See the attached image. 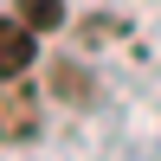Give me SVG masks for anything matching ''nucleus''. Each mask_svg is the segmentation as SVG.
Listing matches in <instances>:
<instances>
[{
	"label": "nucleus",
	"mask_w": 161,
	"mask_h": 161,
	"mask_svg": "<svg viewBox=\"0 0 161 161\" xmlns=\"http://www.w3.org/2000/svg\"><path fill=\"white\" fill-rule=\"evenodd\" d=\"M19 19L32 26V32H58V26H64V7H58V0H19Z\"/></svg>",
	"instance_id": "3"
},
{
	"label": "nucleus",
	"mask_w": 161,
	"mask_h": 161,
	"mask_svg": "<svg viewBox=\"0 0 161 161\" xmlns=\"http://www.w3.org/2000/svg\"><path fill=\"white\" fill-rule=\"evenodd\" d=\"M32 58H39L32 26H26V19H0V84H7V77H26Z\"/></svg>",
	"instance_id": "2"
},
{
	"label": "nucleus",
	"mask_w": 161,
	"mask_h": 161,
	"mask_svg": "<svg viewBox=\"0 0 161 161\" xmlns=\"http://www.w3.org/2000/svg\"><path fill=\"white\" fill-rule=\"evenodd\" d=\"M32 136H39V97L19 77H7L0 84V142H32Z\"/></svg>",
	"instance_id": "1"
}]
</instances>
